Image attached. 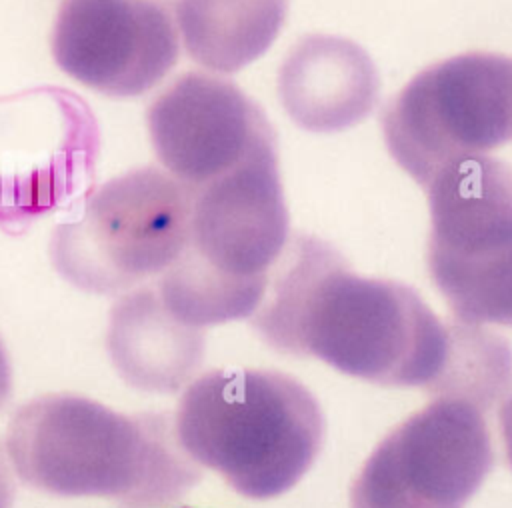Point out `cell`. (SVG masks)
Listing matches in <instances>:
<instances>
[{
	"mask_svg": "<svg viewBox=\"0 0 512 508\" xmlns=\"http://www.w3.org/2000/svg\"><path fill=\"white\" fill-rule=\"evenodd\" d=\"M252 324L278 350L396 388L430 390L450 348L448 324L416 290L358 276L314 236L290 238L268 274Z\"/></svg>",
	"mask_w": 512,
	"mask_h": 508,
	"instance_id": "6da1fadb",
	"label": "cell"
},
{
	"mask_svg": "<svg viewBox=\"0 0 512 508\" xmlns=\"http://www.w3.org/2000/svg\"><path fill=\"white\" fill-rule=\"evenodd\" d=\"M4 452L12 472L40 492L132 508L168 506L202 476L174 420L128 416L68 392L22 404L8 422Z\"/></svg>",
	"mask_w": 512,
	"mask_h": 508,
	"instance_id": "7a4b0ae2",
	"label": "cell"
},
{
	"mask_svg": "<svg viewBox=\"0 0 512 508\" xmlns=\"http://www.w3.org/2000/svg\"><path fill=\"white\" fill-rule=\"evenodd\" d=\"M172 420L184 452L252 500L292 490L324 438L314 394L274 370H208L184 388Z\"/></svg>",
	"mask_w": 512,
	"mask_h": 508,
	"instance_id": "3957f363",
	"label": "cell"
},
{
	"mask_svg": "<svg viewBox=\"0 0 512 508\" xmlns=\"http://www.w3.org/2000/svg\"><path fill=\"white\" fill-rule=\"evenodd\" d=\"M194 190L156 166L98 186L78 218L50 240L54 268L70 284L118 294L160 276L190 244Z\"/></svg>",
	"mask_w": 512,
	"mask_h": 508,
	"instance_id": "277c9868",
	"label": "cell"
},
{
	"mask_svg": "<svg viewBox=\"0 0 512 508\" xmlns=\"http://www.w3.org/2000/svg\"><path fill=\"white\" fill-rule=\"evenodd\" d=\"M426 188L428 272L454 320L512 326V168L470 158Z\"/></svg>",
	"mask_w": 512,
	"mask_h": 508,
	"instance_id": "5b68a950",
	"label": "cell"
},
{
	"mask_svg": "<svg viewBox=\"0 0 512 508\" xmlns=\"http://www.w3.org/2000/svg\"><path fill=\"white\" fill-rule=\"evenodd\" d=\"M382 134L420 186L512 142V58L466 52L424 68L386 106Z\"/></svg>",
	"mask_w": 512,
	"mask_h": 508,
	"instance_id": "8992f818",
	"label": "cell"
},
{
	"mask_svg": "<svg viewBox=\"0 0 512 508\" xmlns=\"http://www.w3.org/2000/svg\"><path fill=\"white\" fill-rule=\"evenodd\" d=\"M492 464L484 410L434 396L378 442L350 486V508H466Z\"/></svg>",
	"mask_w": 512,
	"mask_h": 508,
	"instance_id": "52a82bcc",
	"label": "cell"
},
{
	"mask_svg": "<svg viewBox=\"0 0 512 508\" xmlns=\"http://www.w3.org/2000/svg\"><path fill=\"white\" fill-rule=\"evenodd\" d=\"M178 54L174 0H64L52 28L58 68L114 98L152 90Z\"/></svg>",
	"mask_w": 512,
	"mask_h": 508,
	"instance_id": "ba28073f",
	"label": "cell"
},
{
	"mask_svg": "<svg viewBox=\"0 0 512 508\" xmlns=\"http://www.w3.org/2000/svg\"><path fill=\"white\" fill-rule=\"evenodd\" d=\"M148 132L160 164L192 190L234 170L276 142L262 108L234 82L186 72L148 108Z\"/></svg>",
	"mask_w": 512,
	"mask_h": 508,
	"instance_id": "9c48e42d",
	"label": "cell"
},
{
	"mask_svg": "<svg viewBox=\"0 0 512 508\" xmlns=\"http://www.w3.org/2000/svg\"><path fill=\"white\" fill-rule=\"evenodd\" d=\"M290 242L276 142L194 190L190 248L234 278H268Z\"/></svg>",
	"mask_w": 512,
	"mask_h": 508,
	"instance_id": "30bf717a",
	"label": "cell"
},
{
	"mask_svg": "<svg viewBox=\"0 0 512 508\" xmlns=\"http://www.w3.org/2000/svg\"><path fill=\"white\" fill-rule=\"evenodd\" d=\"M380 90L372 58L348 38L310 34L284 58L278 96L286 114L308 132H342L362 122Z\"/></svg>",
	"mask_w": 512,
	"mask_h": 508,
	"instance_id": "8fae6325",
	"label": "cell"
},
{
	"mask_svg": "<svg viewBox=\"0 0 512 508\" xmlns=\"http://www.w3.org/2000/svg\"><path fill=\"white\" fill-rule=\"evenodd\" d=\"M106 352L128 386L172 394L198 376L204 334L174 318L154 286H138L124 292L110 308Z\"/></svg>",
	"mask_w": 512,
	"mask_h": 508,
	"instance_id": "7c38bea8",
	"label": "cell"
},
{
	"mask_svg": "<svg viewBox=\"0 0 512 508\" xmlns=\"http://www.w3.org/2000/svg\"><path fill=\"white\" fill-rule=\"evenodd\" d=\"M288 0H178L176 20L188 56L234 74L258 60L278 38Z\"/></svg>",
	"mask_w": 512,
	"mask_h": 508,
	"instance_id": "4fadbf2b",
	"label": "cell"
},
{
	"mask_svg": "<svg viewBox=\"0 0 512 508\" xmlns=\"http://www.w3.org/2000/svg\"><path fill=\"white\" fill-rule=\"evenodd\" d=\"M268 278H234L210 266L190 246L158 276L154 288L168 312L186 326L204 330L252 318Z\"/></svg>",
	"mask_w": 512,
	"mask_h": 508,
	"instance_id": "5bb4252c",
	"label": "cell"
},
{
	"mask_svg": "<svg viewBox=\"0 0 512 508\" xmlns=\"http://www.w3.org/2000/svg\"><path fill=\"white\" fill-rule=\"evenodd\" d=\"M450 348L432 396L468 400L480 410L502 402L512 390V350L504 338L486 326L448 324Z\"/></svg>",
	"mask_w": 512,
	"mask_h": 508,
	"instance_id": "9a60e30c",
	"label": "cell"
},
{
	"mask_svg": "<svg viewBox=\"0 0 512 508\" xmlns=\"http://www.w3.org/2000/svg\"><path fill=\"white\" fill-rule=\"evenodd\" d=\"M498 432L504 446L506 462L512 468V392L498 406Z\"/></svg>",
	"mask_w": 512,
	"mask_h": 508,
	"instance_id": "2e32d148",
	"label": "cell"
},
{
	"mask_svg": "<svg viewBox=\"0 0 512 508\" xmlns=\"http://www.w3.org/2000/svg\"><path fill=\"white\" fill-rule=\"evenodd\" d=\"M12 466L4 448H0V508H10L14 500V484H12Z\"/></svg>",
	"mask_w": 512,
	"mask_h": 508,
	"instance_id": "e0dca14e",
	"label": "cell"
},
{
	"mask_svg": "<svg viewBox=\"0 0 512 508\" xmlns=\"http://www.w3.org/2000/svg\"><path fill=\"white\" fill-rule=\"evenodd\" d=\"M10 380H12L10 362H8V354L4 350V344L0 340V406H2V402L6 400V396L10 392Z\"/></svg>",
	"mask_w": 512,
	"mask_h": 508,
	"instance_id": "ac0fdd59",
	"label": "cell"
}]
</instances>
